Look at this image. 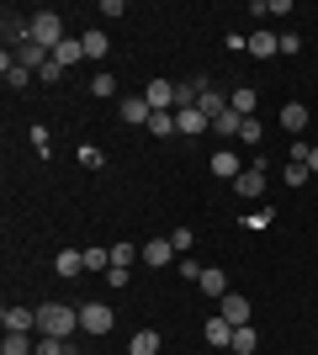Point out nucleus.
<instances>
[{"instance_id": "obj_1", "label": "nucleus", "mask_w": 318, "mask_h": 355, "mask_svg": "<svg viewBox=\"0 0 318 355\" xmlns=\"http://www.w3.org/2000/svg\"><path fill=\"white\" fill-rule=\"evenodd\" d=\"M80 329V308H64V302H43L37 308V334L43 340H69Z\"/></svg>"}, {"instance_id": "obj_2", "label": "nucleus", "mask_w": 318, "mask_h": 355, "mask_svg": "<svg viewBox=\"0 0 318 355\" xmlns=\"http://www.w3.org/2000/svg\"><path fill=\"white\" fill-rule=\"evenodd\" d=\"M32 43H43L48 53L59 43H69V32H64V16L59 11H32Z\"/></svg>"}, {"instance_id": "obj_3", "label": "nucleus", "mask_w": 318, "mask_h": 355, "mask_svg": "<svg viewBox=\"0 0 318 355\" xmlns=\"http://www.w3.org/2000/svg\"><path fill=\"white\" fill-rule=\"evenodd\" d=\"M0 37H6V53H16L21 43H32V16H21V11L6 6V16H0Z\"/></svg>"}, {"instance_id": "obj_4", "label": "nucleus", "mask_w": 318, "mask_h": 355, "mask_svg": "<svg viewBox=\"0 0 318 355\" xmlns=\"http://www.w3.org/2000/svg\"><path fill=\"white\" fill-rule=\"evenodd\" d=\"M112 324H117V313L106 308V302H85V308H80V329H85V334H96V340H101V334H112Z\"/></svg>"}, {"instance_id": "obj_5", "label": "nucleus", "mask_w": 318, "mask_h": 355, "mask_svg": "<svg viewBox=\"0 0 318 355\" xmlns=\"http://www.w3.org/2000/svg\"><path fill=\"white\" fill-rule=\"evenodd\" d=\"M233 191H239L244 202H255V196H265V159H255V164H244V175L233 180Z\"/></svg>"}, {"instance_id": "obj_6", "label": "nucleus", "mask_w": 318, "mask_h": 355, "mask_svg": "<svg viewBox=\"0 0 318 355\" xmlns=\"http://www.w3.org/2000/svg\"><path fill=\"white\" fill-rule=\"evenodd\" d=\"M143 101H149L154 112H175V80H149V85H143Z\"/></svg>"}, {"instance_id": "obj_7", "label": "nucleus", "mask_w": 318, "mask_h": 355, "mask_svg": "<svg viewBox=\"0 0 318 355\" xmlns=\"http://www.w3.org/2000/svg\"><path fill=\"white\" fill-rule=\"evenodd\" d=\"M175 133L197 138V133H212V122L202 117V106H181V112H175Z\"/></svg>"}, {"instance_id": "obj_8", "label": "nucleus", "mask_w": 318, "mask_h": 355, "mask_svg": "<svg viewBox=\"0 0 318 355\" xmlns=\"http://www.w3.org/2000/svg\"><path fill=\"white\" fill-rule=\"evenodd\" d=\"M0 324H6V334H32V329H37V308H6L0 313Z\"/></svg>"}, {"instance_id": "obj_9", "label": "nucleus", "mask_w": 318, "mask_h": 355, "mask_svg": "<svg viewBox=\"0 0 318 355\" xmlns=\"http://www.w3.org/2000/svg\"><path fill=\"white\" fill-rule=\"evenodd\" d=\"M212 175H218V180H239V175H244V159L223 144L218 154H212Z\"/></svg>"}, {"instance_id": "obj_10", "label": "nucleus", "mask_w": 318, "mask_h": 355, "mask_svg": "<svg viewBox=\"0 0 318 355\" xmlns=\"http://www.w3.org/2000/svg\"><path fill=\"white\" fill-rule=\"evenodd\" d=\"M143 266H154V270H165L170 260H175V244H170V239H149V244H143Z\"/></svg>"}, {"instance_id": "obj_11", "label": "nucleus", "mask_w": 318, "mask_h": 355, "mask_svg": "<svg viewBox=\"0 0 318 355\" xmlns=\"http://www.w3.org/2000/svg\"><path fill=\"white\" fill-rule=\"evenodd\" d=\"M223 318H228V324H233V329H244V324H249V318H255V308H249V297L228 292V297H223Z\"/></svg>"}, {"instance_id": "obj_12", "label": "nucleus", "mask_w": 318, "mask_h": 355, "mask_svg": "<svg viewBox=\"0 0 318 355\" xmlns=\"http://www.w3.org/2000/svg\"><path fill=\"white\" fill-rule=\"evenodd\" d=\"M202 340H207L212 350H228V345H233V324H228L223 313H218V318H207V329H202Z\"/></svg>"}, {"instance_id": "obj_13", "label": "nucleus", "mask_w": 318, "mask_h": 355, "mask_svg": "<svg viewBox=\"0 0 318 355\" xmlns=\"http://www.w3.org/2000/svg\"><path fill=\"white\" fill-rule=\"evenodd\" d=\"M11 59L21 64V69H32V74H37V69H43L48 59H53V53H48L43 43H21V48H16V53H11Z\"/></svg>"}, {"instance_id": "obj_14", "label": "nucleus", "mask_w": 318, "mask_h": 355, "mask_svg": "<svg viewBox=\"0 0 318 355\" xmlns=\"http://www.w3.org/2000/svg\"><path fill=\"white\" fill-rule=\"evenodd\" d=\"M0 80H6V90H21V85L32 80V69H21L11 53H0Z\"/></svg>"}, {"instance_id": "obj_15", "label": "nucleus", "mask_w": 318, "mask_h": 355, "mask_svg": "<svg viewBox=\"0 0 318 355\" xmlns=\"http://www.w3.org/2000/svg\"><path fill=\"white\" fill-rule=\"evenodd\" d=\"M122 122H133V128H149V122H154V106L143 101V96H133V101H122Z\"/></svg>"}, {"instance_id": "obj_16", "label": "nucleus", "mask_w": 318, "mask_h": 355, "mask_svg": "<svg viewBox=\"0 0 318 355\" xmlns=\"http://www.w3.org/2000/svg\"><path fill=\"white\" fill-rule=\"evenodd\" d=\"M281 128H287V133H303V128H308V106L287 101V106H281Z\"/></svg>"}, {"instance_id": "obj_17", "label": "nucleus", "mask_w": 318, "mask_h": 355, "mask_svg": "<svg viewBox=\"0 0 318 355\" xmlns=\"http://www.w3.org/2000/svg\"><path fill=\"white\" fill-rule=\"evenodd\" d=\"M197 106H202V117H207V122H218V117H223V112H228V101H223V90H212V85L202 90V101H197Z\"/></svg>"}, {"instance_id": "obj_18", "label": "nucleus", "mask_w": 318, "mask_h": 355, "mask_svg": "<svg viewBox=\"0 0 318 355\" xmlns=\"http://www.w3.org/2000/svg\"><path fill=\"white\" fill-rule=\"evenodd\" d=\"M127 355H159V329H138L133 345H127Z\"/></svg>"}, {"instance_id": "obj_19", "label": "nucleus", "mask_w": 318, "mask_h": 355, "mask_svg": "<svg viewBox=\"0 0 318 355\" xmlns=\"http://www.w3.org/2000/svg\"><path fill=\"white\" fill-rule=\"evenodd\" d=\"M249 53H255V59H271V53H281V37H276V32H255V37H249Z\"/></svg>"}, {"instance_id": "obj_20", "label": "nucleus", "mask_w": 318, "mask_h": 355, "mask_svg": "<svg viewBox=\"0 0 318 355\" xmlns=\"http://www.w3.org/2000/svg\"><path fill=\"white\" fill-rule=\"evenodd\" d=\"M239 128H244V117H239V112H233V106H228V112H223V117H218V122H212V133H218V138H223V144H228V138H239Z\"/></svg>"}, {"instance_id": "obj_21", "label": "nucleus", "mask_w": 318, "mask_h": 355, "mask_svg": "<svg viewBox=\"0 0 318 355\" xmlns=\"http://www.w3.org/2000/svg\"><path fill=\"white\" fill-rule=\"evenodd\" d=\"M202 292H207V297H218V302H223V297H228V276H223V270H202Z\"/></svg>"}, {"instance_id": "obj_22", "label": "nucleus", "mask_w": 318, "mask_h": 355, "mask_svg": "<svg viewBox=\"0 0 318 355\" xmlns=\"http://www.w3.org/2000/svg\"><path fill=\"white\" fill-rule=\"evenodd\" d=\"M255 101H260V96H255V90H249V85H239V90H233V96H228V106H233L239 117H255Z\"/></svg>"}, {"instance_id": "obj_23", "label": "nucleus", "mask_w": 318, "mask_h": 355, "mask_svg": "<svg viewBox=\"0 0 318 355\" xmlns=\"http://www.w3.org/2000/svg\"><path fill=\"white\" fill-rule=\"evenodd\" d=\"M53 59H59L64 69H69V64H80V59H85V43H80V37H69V43H59V48H53Z\"/></svg>"}, {"instance_id": "obj_24", "label": "nucleus", "mask_w": 318, "mask_h": 355, "mask_svg": "<svg viewBox=\"0 0 318 355\" xmlns=\"http://www.w3.org/2000/svg\"><path fill=\"white\" fill-rule=\"evenodd\" d=\"M0 355H37V345H32V334H6Z\"/></svg>"}, {"instance_id": "obj_25", "label": "nucleus", "mask_w": 318, "mask_h": 355, "mask_svg": "<svg viewBox=\"0 0 318 355\" xmlns=\"http://www.w3.org/2000/svg\"><path fill=\"white\" fill-rule=\"evenodd\" d=\"M255 329H249V324H244V329H233V345H228V350H233V355H255Z\"/></svg>"}, {"instance_id": "obj_26", "label": "nucleus", "mask_w": 318, "mask_h": 355, "mask_svg": "<svg viewBox=\"0 0 318 355\" xmlns=\"http://www.w3.org/2000/svg\"><path fill=\"white\" fill-rule=\"evenodd\" d=\"M80 43H85V59H106V48H112V43H106V32H85V37H80Z\"/></svg>"}, {"instance_id": "obj_27", "label": "nucleus", "mask_w": 318, "mask_h": 355, "mask_svg": "<svg viewBox=\"0 0 318 355\" xmlns=\"http://www.w3.org/2000/svg\"><path fill=\"white\" fill-rule=\"evenodd\" d=\"M53 266H59V276H80V270H85V254H80V250H64Z\"/></svg>"}, {"instance_id": "obj_28", "label": "nucleus", "mask_w": 318, "mask_h": 355, "mask_svg": "<svg viewBox=\"0 0 318 355\" xmlns=\"http://www.w3.org/2000/svg\"><path fill=\"white\" fill-rule=\"evenodd\" d=\"M80 254H85V270H112V250H101V244H91Z\"/></svg>"}, {"instance_id": "obj_29", "label": "nucleus", "mask_w": 318, "mask_h": 355, "mask_svg": "<svg viewBox=\"0 0 318 355\" xmlns=\"http://www.w3.org/2000/svg\"><path fill=\"white\" fill-rule=\"evenodd\" d=\"M133 260H143V254H138L133 244H112V266H117V270H127Z\"/></svg>"}, {"instance_id": "obj_30", "label": "nucleus", "mask_w": 318, "mask_h": 355, "mask_svg": "<svg viewBox=\"0 0 318 355\" xmlns=\"http://www.w3.org/2000/svg\"><path fill=\"white\" fill-rule=\"evenodd\" d=\"M149 133H154V138H170V133H175V112H154Z\"/></svg>"}, {"instance_id": "obj_31", "label": "nucleus", "mask_w": 318, "mask_h": 355, "mask_svg": "<svg viewBox=\"0 0 318 355\" xmlns=\"http://www.w3.org/2000/svg\"><path fill=\"white\" fill-rule=\"evenodd\" d=\"M37 355H75L69 340H37Z\"/></svg>"}, {"instance_id": "obj_32", "label": "nucleus", "mask_w": 318, "mask_h": 355, "mask_svg": "<svg viewBox=\"0 0 318 355\" xmlns=\"http://www.w3.org/2000/svg\"><path fill=\"white\" fill-rule=\"evenodd\" d=\"M80 164H85V170H101V164H106V154H101L96 144H85V148H80Z\"/></svg>"}, {"instance_id": "obj_33", "label": "nucleus", "mask_w": 318, "mask_h": 355, "mask_svg": "<svg viewBox=\"0 0 318 355\" xmlns=\"http://www.w3.org/2000/svg\"><path fill=\"white\" fill-rule=\"evenodd\" d=\"M37 80H43V85H59V80H64V64H59V59H48L43 69H37Z\"/></svg>"}, {"instance_id": "obj_34", "label": "nucleus", "mask_w": 318, "mask_h": 355, "mask_svg": "<svg viewBox=\"0 0 318 355\" xmlns=\"http://www.w3.org/2000/svg\"><path fill=\"white\" fill-rule=\"evenodd\" d=\"M91 96H117V80H112V74H96V80H91Z\"/></svg>"}, {"instance_id": "obj_35", "label": "nucleus", "mask_w": 318, "mask_h": 355, "mask_svg": "<svg viewBox=\"0 0 318 355\" xmlns=\"http://www.w3.org/2000/svg\"><path fill=\"white\" fill-rule=\"evenodd\" d=\"M170 244H175V254H191V228H170Z\"/></svg>"}, {"instance_id": "obj_36", "label": "nucleus", "mask_w": 318, "mask_h": 355, "mask_svg": "<svg viewBox=\"0 0 318 355\" xmlns=\"http://www.w3.org/2000/svg\"><path fill=\"white\" fill-rule=\"evenodd\" d=\"M239 144H260V122H255V117H244V128H239Z\"/></svg>"}, {"instance_id": "obj_37", "label": "nucleus", "mask_w": 318, "mask_h": 355, "mask_svg": "<svg viewBox=\"0 0 318 355\" xmlns=\"http://www.w3.org/2000/svg\"><path fill=\"white\" fill-rule=\"evenodd\" d=\"M287 186H308V164H287Z\"/></svg>"}, {"instance_id": "obj_38", "label": "nucleus", "mask_w": 318, "mask_h": 355, "mask_svg": "<svg viewBox=\"0 0 318 355\" xmlns=\"http://www.w3.org/2000/svg\"><path fill=\"white\" fill-rule=\"evenodd\" d=\"M308 170H318V144H313V148H308Z\"/></svg>"}, {"instance_id": "obj_39", "label": "nucleus", "mask_w": 318, "mask_h": 355, "mask_svg": "<svg viewBox=\"0 0 318 355\" xmlns=\"http://www.w3.org/2000/svg\"><path fill=\"white\" fill-rule=\"evenodd\" d=\"M313 350H318V340H313Z\"/></svg>"}]
</instances>
